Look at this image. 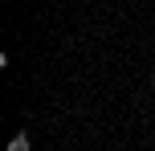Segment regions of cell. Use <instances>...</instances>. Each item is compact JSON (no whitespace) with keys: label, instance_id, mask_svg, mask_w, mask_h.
<instances>
[{"label":"cell","instance_id":"6da1fadb","mask_svg":"<svg viewBox=\"0 0 155 151\" xmlns=\"http://www.w3.org/2000/svg\"><path fill=\"white\" fill-rule=\"evenodd\" d=\"M4 151H33V139L21 131V135H12V139H8V147H4Z\"/></svg>","mask_w":155,"mask_h":151},{"label":"cell","instance_id":"7a4b0ae2","mask_svg":"<svg viewBox=\"0 0 155 151\" xmlns=\"http://www.w3.org/2000/svg\"><path fill=\"white\" fill-rule=\"evenodd\" d=\"M151 82H155V78H151Z\"/></svg>","mask_w":155,"mask_h":151}]
</instances>
